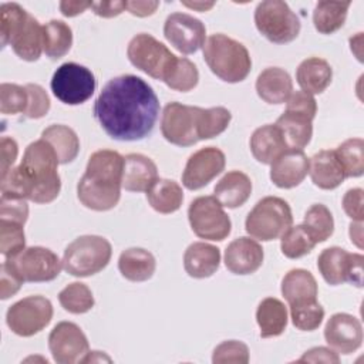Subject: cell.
Masks as SVG:
<instances>
[{
    "label": "cell",
    "mask_w": 364,
    "mask_h": 364,
    "mask_svg": "<svg viewBox=\"0 0 364 364\" xmlns=\"http://www.w3.org/2000/svg\"><path fill=\"white\" fill-rule=\"evenodd\" d=\"M159 100L141 77L124 74L111 78L94 102V117L108 136L139 141L148 136L158 119Z\"/></svg>",
    "instance_id": "6da1fadb"
},
{
    "label": "cell",
    "mask_w": 364,
    "mask_h": 364,
    "mask_svg": "<svg viewBox=\"0 0 364 364\" xmlns=\"http://www.w3.org/2000/svg\"><path fill=\"white\" fill-rule=\"evenodd\" d=\"M124 156L112 149L91 154L84 175L77 185L80 202L97 212L115 208L121 198Z\"/></svg>",
    "instance_id": "7a4b0ae2"
},
{
    "label": "cell",
    "mask_w": 364,
    "mask_h": 364,
    "mask_svg": "<svg viewBox=\"0 0 364 364\" xmlns=\"http://www.w3.org/2000/svg\"><path fill=\"white\" fill-rule=\"evenodd\" d=\"M203 60L210 71L225 82H240L252 70V58L247 48L225 36L212 34L203 44Z\"/></svg>",
    "instance_id": "3957f363"
},
{
    "label": "cell",
    "mask_w": 364,
    "mask_h": 364,
    "mask_svg": "<svg viewBox=\"0 0 364 364\" xmlns=\"http://www.w3.org/2000/svg\"><path fill=\"white\" fill-rule=\"evenodd\" d=\"M111 243L98 235H84L74 239L64 250L63 269L74 277H88L100 273L111 260Z\"/></svg>",
    "instance_id": "277c9868"
},
{
    "label": "cell",
    "mask_w": 364,
    "mask_h": 364,
    "mask_svg": "<svg viewBox=\"0 0 364 364\" xmlns=\"http://www.w3.org/2000/svg\"><path fill=\"white\" fill-rule=\"evenodd\" d=\"M291 223L293 215L289 203L277 196H266L247 213L245 229L253 239L269 242L279 239Z\"/></svg>",
    "instance_id": "5b68a950"
},
{
    "label": "cell",
    "mask_w": 364,
    "mask_h": 364,
    "mask_svg": "<svg viewBox=\"0 0 364 364\" xmlns=\"http://www.w3.org/2000/svg\"><path fill=\"white\" fill-rule=\"evenodd\" d=\"M255 24L257 31L270 43L286 44L297 38L301 24L286 1H260L255 10Z\"/></svg>",
    "instance_id": "8992f818"
},
{
    "label": "cell",
    "mask_w": 364,
    "mask_h": 364,
    "mask_svg": "<svg viewBox=\"0 0 364 364\" xmlns=\"http://www.w3.org/2000/svg\"><path fill=\"white\" fill-rule=\"evenodd\" d=\"M129 63L146 75L165 81L178 57L148 33H139L131 38L127 48Z\"/></svg>",
    "instance_id": "52a82bcc"
},
{
    "label": "cell",
    "mask_w": 364,
    "mask_h": 364,
    "mask_svg": "<svg viewBox=\"0 0 364 364\" xmlns=\"http://www.w3.org/2000/svg\"><path fill=\"white\" fill-rule=\"evenodd\" d=\"M188 219L193 233L205 240L220 242L232 230V222L215 196H199L188 208Z\"/></svg>",
    "instance_id": "ba28073f"
},
{
    "label": "cell",
    "mask_w": 364,
    "mask_h": 364,
    "mask_svg": "<svg viewBox=\"0 0 364 364\" xmlns=\"http://www.w3.org/2000/svg\"><path fill=\"white\" fill-rule=\"evenodd\" d=\"M51 91L57 100L67 105H80L90 100L97 81L90 68L77 63H64L53 74Z\"/></svg>",
    "instance_id": "9c48e42d"
},
{
    "label": "cell",
    "mask_w": 364,
    "mask_h": 364,
    "mask_svg": "<svg viewBox=\"0 0 364 364\" xmlns=\"http://www.w3.org/2000/svg\"><path fill=\"white\" fill-rule=\"evenodd\" d=\"M53 318V304L44 296H28L11 304L6 313L9 328L20 337H31Z\"/></svg>",
    "instance_id": "30bf717a"
},
{
    "label": "cell",
    "mask_w": 364,
    "mask_h": 364,
    "mask_svg": "<svg viewBox=\"0 0 364 364\" xmlns=\"http://www.w3.org/2000/svg\"><path fill=\"white\" fill-rule=\"evenodd\" d=\"M363 262V255L350 253L338 246H331L318 255L317 269L326 283L331 286L351 283L357 287H361Z\"/></svg>",
    "instance_id": "8fae6325"
},
{
    "label": "cell",
    "mask_w": 364,
    "mask_h": 364,
    "mask_svg": "<svg viewBox=\"0 0 364 364\" xmlns=\"http://www.w3.org/2000/svg\"><path fill=\"white\" fill-rule=\"evenodd\" d=\"M198 114L199 107L169 102L165 105L161 118L162 136L178 146H192L198 138Z\"/></svg>",
    "instance_id": "7c38bea8"
},
{
    "label": "cell",
    "mask_w": 364,
    "mask_h": 364,
    "mask_svg": "<svg viewBox=\"0 0 364 364\" xmlns=\"http://www.w3.org/2000/svg\"><path fill=\"white\" fill-rule=\"evenodd\" d=\"M17 270L24 282L41 283L58 277L63 269V260L50 249L43 246H30L18 255L6 259Z\"/></svg>",
    "instance_id": "4fadbf2b"
},
{
    "label": "cell",
    "mask_w": 364,
    "mask_h": 364,
    "mask_svg": "<svg viewBox=\"0 0 364 364\" xmlns=\"http://www.w3.org/2000/svg\"><path fill=\"white\" fill-rule=\"evenodd\" d=\"M48 348L53 360L58 364H74L90 351L88 340L84 331L71 321H61L54 326L48 336Z\"/></svg>",
    "instance_id": "5bb4252c"
},
{
    "label": "cell",
    "mask_w": 364,
    "mask_h": 364,
    "mask_svg": "<svg viewBox=\"0 0 364 364\" xmlns=\"http://www.w3.org/2000/svg\"><path fill=\"white\" fill-rule=\"evenodd\" d=\"M164 36L179 53L193 54L205 44L206 27L199 18L176 11L166 17Z\"/></svg>",
    "instance_id": "9a60e30c"
},
{
    "label": "cell",
    "mask_w": 364,
    "mask_h": 364,
    "mask_svg": "<svg viewBox=\"0 0 364 364\" xmlns=\"http://www.w3.org/2000/svg\"><path fill=\"white\" fill-rule=\"evenodd\" d=\"M225 154L216 146H205L193 152L182 172V183L189 191L206 186L225 169Z\"/></svg>",
    "instance_id": "2e32d148"
},
{
    "label": "cell",
    "mask_w": 364,
    "mask_h": 364,
    "mask_svg": "<svg viewBox=\"0 0 364 364\" xmlns=\"http://www.w3.org/2000/svg\"><path fill=\"white\" fill-rule=\"evenodd\" d=\"M324 338L337 354H351L363 343L361 323L348 313H336L326 323Z\"/></svg>",
    "instance_id": "e0dca14e"
},
{
    "label": "cell",
    "mask_w": 364,
    "mask_h": 364,
    "mask_svg": "<svg viewBox=\"0 0 364 364\" xmlns=\"http://www.w3.org/2000/svg\"><path fill=\"white\" fill-rule=\"evenodd\" d=\"M310 158L303 149H287L270 164V179L282 189L300 185L309 173Z\"/></svg>",
    "instance_id": "ac0fdd59"
},
{
    "label": "cell",
    "mask_w": 364,
    "mask_h": 364,
    "mask_svg": "<svg viewBox=\"0 0 364 364\" xmlns=\"http://www.w3.org/2000/svg\"><path fill=\"white\" fill-rule=\"evenodd\" d=\"M263 247L252 237L242 236L230 242L225 250V266L233 274H252L262 266Z\"/></svg>",
    "instance_id": "d6986e66"
},
{
    "label": "cell",
    "mask_w": 364,
    "mask_h": 364,
    "mask_svg": "<svg viewBox=\"0 0 364 364\" xmlns=\"http://www.w3.org/2000/svg\"><path fill=\"white\" fill-rule=\"evenodd\" d=\"M158 179L155 162L142 154L124 156L122 188L129 192H146Z\"/></svg>",
    "instance_id": "ffe728a7"
},
{
    "label": "cell",
    "mask_w": 364,
    "mask_h": 364,
    "mask_svg": "<svg viewBox=\"0 0 364 364\" xmlns=\"http://www.w3.org/2000/svg\"><path fill=\"white\" fill-rule=\"evenodd\" d=\"M309 173L311 182L324 191L336 189L346 179V173L334 149H321L310 158Z\"/></svg>",
    "instance_id": "44dd1931"
},
{
    "label": "cell",
    "mask_w": 364,
    "mask_h": 364,
    "mask_svg": "<svg viewBox=\"0 0 364 364\" xmlns=\"http://www.w3.org/2000/svg\"><path fill=\"white\" fill-rule=\"evenodd\" d=\"M220 264V250L205 242H193L183 255L185 272L193 279L210 277Z\"/></svg>",
    "instance_id": "7402d4cb"
},
{
    "label": "cell",
    "mask_w": 364,
    "mask_h": 364,
    "mask_svg": "<svg viewBox=\"0 0 364 364\" xmlns=\"http://www.w3.org/2000/svg\"><path fill=\"white\" fill-rule=\"evenodd\" d=\"M256 92L267 104H283L293 92L291 77L280 67H269L257 75Z\"/></svg>",
    "instance_id": "603a6c76"
},
{
    "label": "cell",
    "mask_w": 364,
    "mask_h": 364,
    "mask_svg": "<svg viewBox=\"0 0 364 364\" xmlns=\"http://www.w3.org/2000/svg\"><path fill=\"white\" fill-rule=\"evenodd\" d=\"M286 141L276 124H266L255 129L250 136V151L260 164L270 165L280 154L287 151Z\"/></svg>",
    "instance_id": "cb8c5ba5"
},
{
    "label": "cell",
    "mask_w": 364,
    "mask_h": 364,
    "mask_svg": "<svg viewBox=\"0 0 364 364\" xmlns=\"http://www.w3.org/2000/svg\"><path fill=\"white\" fill-rule=\"evenodd\" d=\"M311 117L293 109H284L277 118L276 125L282 131L289 149H303L309 145L313 136Z\"/></svg>",
    "instance_id": "d4e9b609"
},
{
    "label": "cell",
    "mask_w": 364,
    "mask_h": 364,
    "mask_svg": "<svg viewBox=\"0 0 364 364\" xmlns=\"http://www.w3.org/2000/svg\"><path fill=\"white\" fill-rule=\"evenodd\" d=\"M215 198L222 203L223 208L235 209L246 203L252 193V181L242 171H230L222 176L216 183Z\"/></svg>",
    "instance_id": "484cf974"
},
{
    "label": "cell",
    "mask_w": 364,
    "mask_h": 364,
    "mask_svg": "<svg viewBox=\"0 0 364 364\" xmlns=\"http://www.w3.org/2000/svg\"><path fill=\"white\" fill-rule=\"evenodd\" d=\"M333 78L331 65L320 57L303 60L296 70V80L301 91L309 94H321L330 85Z\"/></svg>",
    "instance_id": "4316f807"
},
{
    "label": "cell",
    "mask_w": 364,
    "mask_h": 364,
    "mask_svg": "<svg viewBox=\"0 0 364 364\" xmlns=\"http://www.w3.org/2000/svg\"><path fill=\"white\" fill-rule=\"evenodd\" d=\"M282 294L289 306L317 300L318 287L314 276L306 269H291L282 280Z\"/></svg>",
    "instance_id": "83f0119b"
},
{
    "label": "cell",
    "mask_w": 364,
    "mask_h": 364,
    "mask_svg": "<svg viewBox=\"0 0 364 364\" xmlns=\"http://www.w3.org/2000/svg\"><path fill=\"white\" fill-rule=\"evenodd\" d=\"M118 269L122 277L129 282H146L155 273L156 260L146 249L129 247L119 255Z\"/></svg>",
    "instance_id": "f1b7e54d"
},
{
    "label": "cell",
    "mask_w": 364,
    "mask_h": 364,
    "mask_svg": "<svg viewBox=\"0 0 364 364\" xmlns=\"http://www.w3.org/2000/svg\"><path fill=\"white\" fill-rule=\"evenodd\" d=\"M16 55L24 61H37L43 53V26L28 13L27 20L10 40Z\"/></svg>",
    "instance_id": "f546056e"
},
{
    "label": "cell",
    "mask_w": 364,
    "mask_h": 364,
    "mask_svg": "<svg viewBox=\"0 0 364 364\" xmlns=\"http://www.w3.org/2000/svg\"><path fill=\"white\" fill-rule=\"evenodd\" d=\"M287 309L276 297L263 299L256 310V321L260 328V337H277L287 327Z\"/></svg>",
    "instance_id": "4dcf8cb0"
},
{
    "label": "cell",
    "mask_w": 364,
    "mask_h": 364,
    "mask_svg": "<svg viewBox=\"0 0 364 364\" xmlns=\"http://www.w3.org/2000/svg\"><path fill=\"white\" fill-rule=\"evenodd\" d=\"M146 199L154 210L162 215H169L181 208L183 202V191L178 182L158 178L146 191Z\"/></svg>",
    "instance_id": "1f68e13d"
},
{
    "label": "cell",
    "mask_w": 364,
    "mask_h": 364,
    "mask_svg": "<svg viewBox=\"0 0 364 364\" xmlns=\"http://www.w3.org/2000/svg\"><path fill=\"white\" fill-rule=\"evenodd\" d=\"M41 138L54 148L58 161L63 165L73 162L80 152L78 135L67 125L53 124L41 132Z\"/></svg>",
    "instance_id": "d6a6232c"
},
{
    "label": "cell",
    "mask_w": 364,
    "mask_h": 364,
    "mask_svg": "<svg viewBox=\"0 0 364 364\" xmlns=\"http://www.w3.org/2000/svg\"><path fill=\"white\" fill-rule=\"evenodd\" d=\"M58 165L60 161L54 148L43 138L28 144L20 162V166L31 173L58 172Z\"/></svg>",
    "instance_id": "836d02e7"
},
{
    "label": "cell",
    "mask_w": 364,
    "mask_h": 364,
    "mask_svg": "<svg viewBox=\"0 0 364 364\" xmlns=\"http://www.w3.org/2000/svg\"><path fill=\"white\" fill-rule=\"evenodd\" d=\"M350 1H318L313 11V24L320 34H333L347 18Z\"/></svg>",
    "instance_id": "e575fe53"
},
{
    "label": "cell",
    "mask_w": 364,
    "mask_h": 364,
    "mask_svg": "<svg viewBox=\"0 0 364 364\" xmlns=\"http://www.w3.org/2000/svg\"><path fill=\"white\" fill-rule=\"evenodd\" d=\"M73 46V30L61 20H50L43 26V51L51 60L64 57Z\"/></svg>",
    "instance_id": "d590c367"
},
{
    "label": "cell",
    "mask_w": 364,
    "mask_h": 364,
    "mask_svg": "<svg viewBox=\"0 0 364 364\" xmlns=\"http://www.w3.org/2000/svg\"><path fill=\"white\" fill-rule=\"evenodd\" d=\"M334 152L346 178H358L364 173V141L361 138L346 139Z\"/></svg>",
    "instance_id": "8d00e7d4"
},
{
    "label": "cell",
    "mask_w": 364,
    "mask_h": 364,
    "mask_svg": "<svg viewBox=\"0 0 364 364\" xmlns=\"http://www.w3.org/2000/svg\"><path fill=\"white\" fill-rule=\"evenodd\" d=\"M303 226L316 243L326 242L334 232V219L330 209L323 203L311 205L303 218Z\"/></svg>",
    "instance_id": "74e56055"
},
{
    "label": "cell",
    "mask_w": 364,
    "mask_h": 364,
    "mask_svg": "<svg viewBox=\"0 0 364 364\" xmlns=\"http://www.w3.org/2000/svg\"><path fill=\"white\" fill-rule=\"evenodd\" d=\"M232 114L225 107L200 108L198 114V138L210 139L220 135L230 124Z\"/></svg>",
    "instance_id": "f35d334b"
},
{
    "label": "cell",
    "mask_w": 364,
    "mask_h": 364,
    "mask_svg": "<svg viewBox=\"0 0 364 364\" xmlns=\"http://www.w3.org/2000/svg\"><path fill=\"white\" fill-rule=\"evenodd\" d=\"M58 301L61 307L73 314H82L94 307V296L90 287L81 282H73L67 284L58 293Z\"/></svg>",
    "instance_id": "ab89813d"
},
{
    "label": "cell",
    "mask_w": 364,
    "mask_h": 364,
    "mask_svg": "<svg viewBox=\"0 0 364 364\" xmlns=\"http://www.w3.org/2000/svg\"><path fill=\"white\" fill-rule=\"evenodd\" d=\"M282 253L289 259H299L309 255L317 245L303 225L290 226L280 236Z\"/></svg>",
    "instance_id": "60d3db41"
},
{
    "label": "cell",
    "mask_w": 364,
    "mask_h": 364,
    "mask_svg": "<svg viewBox=\"0 0 364 364\" xmlns=\"http://www.w3.org/2000/svg\"><path fill=\"white\" fill-rule=\"evenodd\" d=\"M198 81H199V71L196 65L185 57H178L175 65L172 67V70L169 71L164 82L171 90L188 92L198 85Z\"/></svg>",
    "instance_id": "b9f144b4"
},
{
    "label": "cell",
    "mask_w": 364,
    "mask_h": 364,
    "mask_svg": "<svg viewBox=\"0 0 364 364\" xmlns=\"http://www.w3.org/2000/svg\"><path fill=\"white\" fill-rule=\"evenodd\" d=\"M28 13L17 3H3L0 6V37L1 47L9 46L10 40L17 34Z\"/></svg>",
    "instance_id": "7bdbcfd3"
},
{
    "label": "cell",
    "mask_w": 364,
    "mask_h": 364,
    "mask_svg": "<svg viewBox=\"0 0 364 364\" xmlns=\"http://www.w3.org/2000/svg\"><path fill=\"white\" fill-rule=\"evenodd\" d=\"M290 318L296 328L301 331H313L320 327L324 318L323 306L314 300L290 306Z\"/></svg>",
    "instance_id": "ee69618b"
},
{
    "label": "cell",
    "mask_w": 364,
    "mask_h": 364,
    "mask_svg": "<svg viewBox=\"0 0 364 364\" xmlns=\"http://www.w3.org/2000/svg\"><path fill=\"white\" fill-rule=\"evenodd\" d=\"M24 225L0 219V252L9 259L26 249Z\"/></svg>",
    "instance_id": "f6af8a7d"
},
{
    "label": "cell",
    "mask_w": 364,
    "mask_h": 364,
    "mask_svg": "<svg viewBox=\"0 0 364 364\" xmlns=\"http://www.w3.org/2000/svg\"><path fill=\"white\" fill-rule=\"evenodd\" d=\"M28 102L26 87L3 82L0 85V112L4 115H14L26 111Z\"/></svg>",
    "instance_id": "bcb514c9"
},
{
    "label": "cell",
    "mask_w": 364,
    "mask_h": 364,
    "mask_svg": "<svg viewBox=\"0 0 364 364\" xmlns=\"http://www.w3.org/2000/svg\"><path fill=\"white\" fill-rule=\"evenodd\" d=\"M213 364H247L249 348L243 341L228 340L220 343L212 355Z\"/></svg>",
    "instance_id": "7dc6e473"
},
{
    "label": "cell",
    "mask_w": 364,
    "mask_h": 364,
    "mask_svg": "<svg viewBox=\"0 0 364 364\" xmlns=\"http://www.w3.org/2000/svg\"><path fill=\"white\" fill-rule=\"evenodd\" d=\"M28 218L27 199L17 195L1 193L0 198V219L11 220L24 225Z\"/></svg>",
    "instance_id": "c3c4849f"
},
{
    "label": "cell",
    "mask_w": 364,
    "mask_h": 364,
    "mask_svg": "<svg viewBox=\"0 0 364 364\" xmlns=\"http://www.w3.org/2000/svg\"><path fill=\"white\" fill-rule=\"evenodd\" d=\"M24 87L28 97L24 115L31 119H38L47 115V112L50 111V98L46 90L41 85L33 84V82H28Z\"/></svg>",
    "instance_id": "681fc988"
},
{
    "label": "cell",
    "mask_w": 364,
    "mask_h": 364,
    "mask_svg": "<svg viewBox=\"0 0 364 364\" xmlns=\"http://www.w3.org/2000/svg\"><path fill=\"white\" fill-rule=\"evenodd\" d=\"M24 283V280L20 277V274L17 273V270L13 267V264L9 260H4L1 263V269H0V299L6 300L11 296H14L21 284Z\"/></svg>",
    "instance_id": "f907efd6"
},
{
    "label": "cell",
    "mask_w": 364,
    "mask_h": 364,
    "mask_svg": "<svg viewBox=\"0 0 364 364\" xmlns=\"http://www.w3.org/2000/svg\"><path fill=\"white\" fill-rule=\"evenodd\" d=\"M364 191L361 188H353L348 189L343 196V209L348 218H351L354 222H363L364 219Z\"/></svg>",
    "instance_id": "816d5d0a"
},
{
    "label": "cell",
    "mask_w": 364,
    "mask_h": 364,
    "mask_svg": "<svg viewBox=\"0 0 364 364\" xmlns=\"http://www.w3.org/2000/svg\"><path fill=\"white\" fill-rule=\"evenodd\" d=\"M286 109H293L297 112H303L311 118L316 117L317 112V102L314 97L304 91H293L289 100L286 101Z\"/></svg>",
    "instance_id": "f5cc1de1"
},
{
    "label": "cell",
    "mask_w": 364,
    "mask_h": 364,
    "mask_svg": "<svg viewBox=\"0 0 364 364\" xmlns=\"http://www.w3.org/2000/svg\"><path fill=\"white\" fill-rule=\"evenodd\" d=\"M0 151H1V176H6L9 171L13 168L17 155H18V145L17 142L10 136H3L0 139Z\"/></svg>",
    "instance_id": "db71d44e"
},
{
    "label": "cell",
    "mask_w": 364,
    "mask_h": 364,
    "mask_svg": "<svg viewBox=\"0 0 364 364\" xmlns=\"http://www.w3.org/2000/svg\"><path fill=\"white\" fill-rule=\"evenodd\" d=\"M297 363H340L338 354L331 350L330 347H313L307 350L299 360Z\"/></svg>",
    "instance_id": "11a10c76"
},
{
    "label": "cell",
    "mask_w": 364,
    "mask_h": 364,
    "mask_svg": "<svg viewBox=\"0 0 364 364\" xmlns=\"http://www.w3.org/2000/svg\"><path fill=\"white\" fill-rule=\"evenodd\" d=\"M90 9L98 17L112 18L125 10V1H91Z\"/></svg>",
    "instance_id": "9f6ffc18"
},
{
    "label": "cell",
    "mask_w": 364,
    "mask_h": 364,
    "mask_svg": "<svg viewBox=\"0 0 364 364\" xmlns=\"http://www.w3.org/2000/svg\"><path fill=\"white\" fill-rule=\"evenodd\" d=\"M159 7V1H125V10L136 17L152 16Z\"/></svg>",
    "instance_id": "6f0895ef"
},
{
    "label": "cell",
    "mask_w": 364,
    "mask_h": 364,
    "mask_svg": "<svg viewBox=\"0 0 364 364\" xmlns=\"http://www.w3.org/2000/svg\"><path fill=\"white\" fill-rule=\"evenodd\" d=\"M91 7V1H60V11L65 17H75Z\"/></svg>",
    "instance_id": "680465c9"
},
{
    "label": "cell",
    "mask_w": 364,
    "mask_h": 364,
    "mask_svg": "<svg viewBox=\"0 0 364 364\" xmlns=\"http://www.w3.org/2000/svg\"><path fill=\"white\" fill-rule=\"evenodd\" d=\"M350 239L358 249H363V222H351L350 223Z\"/></svg>",
    "instance_id": "91938a15"
},
{
    "label": "cell",
    "mask_w": 364,
    "mask_h": 364,
    "mask_svg": "<svg viewBox=\"0 0 364 364\" xmlns=\"http://www.w3.org/2000/svg\"><path fill=\"white\" fill-rule=\"evenodd\" d=\"M182 4L189 9L198 10V11H206L215 6L213 1H209V3H206V1H182Z\"/></svg>",
    "instance_id": "94428289"
},
{
    "label": "cell",
    "mask_w": 364,
    "mask_h": 364,
    "mask_svg": "<svg viewBox=\"0 0 364 364\" xmlns=\"http://www.w3.org/2000/svg\"><path fill=\"white\" fill-rule=\"evenodd\" d=\"M102 360H108L111 361L109 357H105L101 351H88L87 355L81 360V363H90V361H102Z\"/></svg>",
    "instance_id": "6125c7cd"
}]
</instances>
